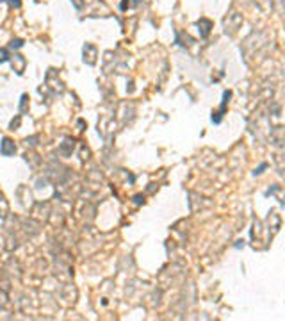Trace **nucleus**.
<instances>
[{
	"instance_id": "f257e3e1",
	"label": "nucleus",
	"mask_w": 285,
	"mask_h": 321,
	"mask_svg": "<svg viewBox=\"0 0 285 321\" xmlns=\"http://www.w3.org/2000/svg\"><path fill=\"white\" fill-rule=\"evenodd\" d=\"M14 152H16L14 143L11 141L9 137H4L2 143H0V154H2L4 157H9V155H14Z\"/></svg>"
},
{
	"instance_id": "f03ea898",
	"label": "nucleus",
	"mask_w": 285,
	"mask_h": 321,
	"mask_svg": "<svg viewBox=\"0 0 285 321\" xmlns=\"http://www.w3.org/2000/svg\"><path fill=\"white\" fill-rule=\"evenodd\" d=\"M230 91H224L223 95V104H221V109H219V113H216V116L212 114V121L214 123H219L221 121V118H223V113H224V107H226V102H228V98H230Z\"/></svg>"
},
{
	"instance_id": "7ed1b4c3",
	"label": "nucleus",
	"mask_w": 285,
	"mask_h": 321,
	"mask_svg": "<svg viewBox=\"0 0 285 321\" xmlns=\"http://www.w3.org/2000/svg\"><path fill=\"white\" fill-rule=\"evenodd\" d=\"M7 57H9V55H7V50H6V48H0V62H6Z\"/></svg>"
},
{
	"instance_id": "20e7f679",
	"label": "nucleus",
	"mask_w": 285,
	"mask_h": 321,
	"mask_svg": "<svg viewBox=\"0 0 285 321\" xmlns=\"http://www.w3.org/2000/svg\"><path fill=\"white\" fill-rule=\"evenodd\" d=\"M20 47H23V41H21V39H13V41H11V48H20Z\"/></svg>"
},
{
	"instance_id": "39448f33",
	"label": "nucleus",
	"mask_w": 285,
	"mask_h": 321,
	"mask_svg": "<svg viewBox=\"0 0 285 321\" xmlns=\"http://www.w3.org/2000/svg\"><path fill=\"white\" fill-rule=\"evenodd\" d=\"M265 168H267V164H262V166H260V168H258V170H255V171H253V175H260V173L264 171Z\"/></svg>"
},
{
	"instance_id": "423d86ee",
	"label": "nucleus",
	"mask_w": 285,
	"mask_h": 321,
	"mask_svg": "<svg viewBox=\"0 0 285 321\" xmlns=\"http://www.w3.org/2000/svg\"><path fill=\"white\" fill-rule=\"evenodd\" d=\"M141 198H142V196H141V195H137V196H135V198H134V202H135V203H137V205H139V203H141V202H142V200H141Z\"/></svg>"
},
{
	"instance_id": "0eeeda50",
	"label": "nucleus",
	"mask_w": 285,
	"mask_h": 321,
	"mask_svg": "<svg viewBox=\"0 0 285 321\" xmlns=\"http://www.w3.org/2000/svg\"><path fill=\"white\" fill-rule=\"evenodd\" d=\"M11 6H14V7H20V0H11Z\"/></svg>"
}]
</instances>
